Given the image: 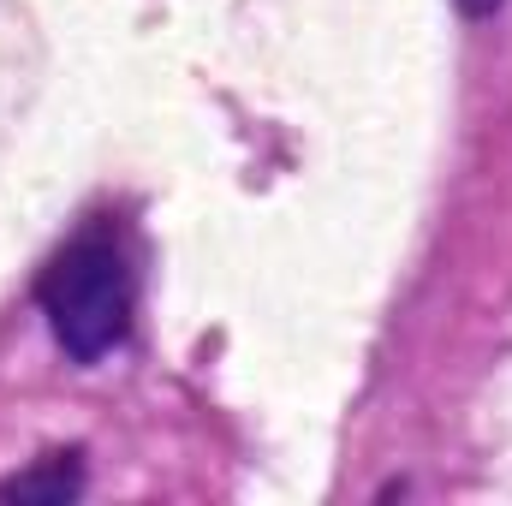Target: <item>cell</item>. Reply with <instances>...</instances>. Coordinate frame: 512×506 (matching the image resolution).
I'll use <instances>...</instances> for the list:
<instances>
[{
	"label": "cell",
	"mask_w": 512,
	"mask_h": 506,
	"mask_svg": "<svg viewBox=\"0 0 512 506\" xmlns=\"http://www.w3.org/2000/svg\"><path fill=\"white\" fill-rule=\"evenodd\" d=\"M501 6H507V0H459L465 18H489V12H501Z\"/></svg>",
	"instance_id": "3"
},
{
	"label": "cell",
	"mask_w": 512,
	"mask_h": 506,
	"mask_svg": "<svg viewBox=\"0 0 512 506\" xmlns=\"http://www.w3.org/2000/svg\"><path fill=\"white\" fill-rule=\"evenodd\" d=\"M36 304L48 316V334L72 364H102L120 352L137 316V251L114 215L84 221L60 251L48 256L36 280Z\"/></svg>",
	"instance_id": "1"
},
{
	"label": "cell",
	"mask_w": 512,
	"mask_h": 506,
	"mask_svg": "<svg viewBox=\"0 0 512 506\" xmlns=\"http://www.w3.org/2000/svg\"><path fill=\"white\" fill-rule=\"evenodd\" d=\"M84 495V453L72 447V453H48V459H36L30 471H18V477H6L0 483V501H42V506H66Z\"/></svg>",
	"instance_id": "2"
}]
</instances>
